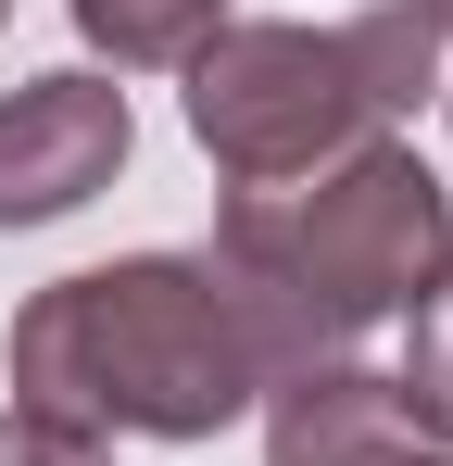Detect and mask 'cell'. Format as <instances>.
<instances>
[{"label":"cell","instance_id":"6da1fadb","mask_svg":"<svg viewBox=\"0 0 453 466\" xmlns=\"http://www.w3.org/2000/svg\"><path fill=\"white\" fill-rule=\"evenodd\" d=\"M13 416H51L88 441H215L290 379L277 328L215 252H126L51 278L0 340Z\"/></svg>","mask_w":453,"mask_h":466},{"label":"cell","instance_id":"ba28073f","mask_svg":"<svg viewBox=\"0 0 453 466\" xmlns=\"http://www.w3.org/2000/svg\"><path fill=\"white\" fill-rule=\"evenodd\" d=\"M0 466H114V441L51 429V416H0Z\"/></svg>","mask_w":453,"mask_h":466},{"label":"cell","instance_id":"9c48e42d","mask_svg":"<svg viewBox=\"0 0 453 466\" xmlns=\"http://www.w3.org/2000/svg\"><path fill=\"white\" fill-rule=\"evenodd\" d=\"M416 25H428V38H441V51H453V0H416Z\"/></svg>","mask_w":453,"mask_h":466},{"label":"cell","instance_id":"8fae6325","mask_svg":"<svg viewBox=\"0 0 453 466\" xmlns=\"http://www.w3.org/2000/svg\"><path fill=\"white\" fill-rule=\"evenodd\" d=\"M441 466H453V454H441Z\"/></svg>","mask_w":453,"mask_h":466},{"label":"cell","instance_id":"8992f818","mask_svg":"<svg viewBox=\"0 0 453 466\" xmlns=\"http://www.w3.org/2000/svg\"><path fill=\"white\" fill-rule=\"evenodd\" d=\"M76 38L114 64V76H151V64H189L202 38L226 25V0H64Z\"/></svg>","mask_w":453,"mask_h":466},{"label":"cell","instance_id":"7a4b0ae2","mask_svg":"<svg viewBox=\"0 0 453 466\" xmlns=\"http://www.w3.org/2000/svg\"><path fill=\"white\" fill-rule=\"evenodd\" d=\"M215 265L252 290V315L277 328L290 366L353 353L366 328L416 315V290L453 265V189L428 177V152L366 139V152L277 177V189H226Z\"/></svg>","mask_w":453,"mask_h":466},{"label":"cell","instance_id":"52a82bcc","mask_svg":"<svg viewBox=\"0 0 453 466\" xmlns=\"http://www.w3.org/2000/svg\"><path fill=\"white\" fill-rule=\"evenodd\" d=\"M403 416L428 429V441H453V265L416 290V315H403Z\"/></svg>","mask_w":453,"mask_h":466},{"label":"cell","instance_id":"5b68a950","mask_svg":"<svg viewBox=\"0 0 453 466\" xmlns=\"http://www.w3.org/2000/svg\"><path fill=\"white\" fill-rule=\"evenodd\" d=\"M265 466H441V441L403 416V390L378 366L327 353L265 390Z\"/></svg>","mask_w":453,"mask_h":466},{"label":"cell","instance_id":"30bf717a","mask_svg":"<svg viewBox=\"0 0 453 466\" xmlns=\"http://www.w3.org/2000/svg\"><path fill=\"white\" fill-rule=\"evenodd\" d=\"M0 13H13V0H0Z\"/></svg>","mask_w":453,"mask_h":466},{"label":"cell","instance_id":"277c9868","mask_svg":"<svg viewBox=\"0 0 453 466\" xmlns=\"http://www.w3.org/2000/svg\"><path fill=\"white\" fill-rule=\"evenodd\" d=\"M139 152V114L101 64H64V76L0 88V228H51L88 189H114Z\"/></svg>","mask_w":453,"mask_h":466},{"label":"cell","instance_id":"3957f363","mask_svg":"<svg viewBox=\"0 0 453 466\" xmlns=\"http://www.w3.org/2000/svg\"><path fill=\"white\" fill-rule=\"evenodd\" d=\"M176 76H189V139L226 164V189H277L390 139L441 88V38L416 25V0H378L353 25H215Z\"/></svg>","mask_w":453,"mask_h":466}]
</instances>
